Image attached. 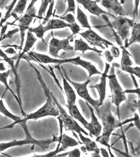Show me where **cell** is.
<instances>
[{
    "instance_id": "44dd1931",
    "label": "cell",
    "mask_w": 140,
    "mask_h": 157,
    "mask_svg": "<svg viewBox=\"0 0 140 157\" xmlns=\"http://www.w3.org/2000/svg\"><path fill=\"white\" fill-rule=\"evenodd\" d=\"M74 50L75 52L80 51L83 54H84L85 52L87 50H90L97 52V54L101 55V54L103 53V51L99 50L95 48H92L88 45V44L85 42L81 38H80L78 39H75V45H74Z\"/></svg>"
},
{
    "instance_id": "83f0119b",
    "label": "cell",
    "mask_w": 140,
    "mask_h": 157,
    "mask_svg": "<svg viewBox=\"0 0 140 157\" xmlns=\"http://www.w3.org/2000/svg\"><path fill=\"white\" fill-rule=\"evenodd\" d=\"M0 113H2L4 116H6V117L10 118L11 120L15 121L14 123L12 125H14L16 124L19 123L20 121L22 120V118L20 116H16L13 114V113L10 112L6 108V106L4 105L3 101L0 99Z\"/></svg>"
},
{
    "instance_id": "7402d4cb",
    "label": "cell",
    "mask_w": 140,
    "mask_h": 157,
    "mask_svg": "<svg viewBox=\"0 0 140 157\" xmlns=\"http://www.w3.org/2000/svg\"><path fill=\"white\" fill-rule=\"evenodd\" d=\"M45 25L44 28L46 32L54 29L69 28L70 26V24L67 23L60 19L49 20Z\"/></svg>"
},
{
    "instance_id": "ee69618b",
    "label": "cell",
    "mask_w": 140,
    "mask_h": 157,
    "mask_svg": "<svg viewBox=\"0 0 140 157\" xmlns=\"http://www.w3.org/2000/svg\"><path fill=\"white\" fill-rule=\"evenodd\" d=\"M140 4V0H135L134 7V17H138V6Z\"/></svg>"
},
{
    "instance_id": "3957f363",
    "label": "cell",
    "mask_w": 140,
    "mask_h": 157,
    "mask_svg": "<svg viewBox=\"0 0 140 157\" xmlns=\"http://www.w3.org/2000/svg\"><path fill=\"white\" fill-rule=\"evenodd\" d=\"M24 130L26 135V137L23 140H16L15 139L13 141L7 142V143H0V152L5 151L7 149L14 147L15 146H22L26 145H36L40 147L43 150L49 149L50 145L55 142H58L59 138L58 137L52 136V138L46 139V140H36L33 137L30 132H29V129L27 127L26 121H20L19 122Z\"/></svg>"
},
{
    "instance_id": "f6af8a7d",
    "label": "cell",
    "mask_w": 140,
    "mask_h": 157,
    "mask_svg": "<svg viewBox=\"0 0 140 157\" xmlns=\"http://www.w3.org/2000/svg\"><path fill=\"white\" fill-rule=\"evenodd\" d=\"M134 117L133 118V121H134L135 125L138 128V130H140V118H139V116L137 114V112L134 113Z\"/></svg>"
},
{
    "instance_id": "d6986e66",
    "label": "cell",
    "mask_w": 140,
    "mask_h": 157,
    "mask_svg": "<svg viewBox=\"0 0 140 157\" xmlns=\"http://www.w3.org/2000/svg\"><path fill=\"white\" fill-rule=\"evenodd\" d=\"M72 64H75L76 66H80L83 68L86 69L89 73V78H90L92 76L95 75H101L102 73L97 69L95 66L92 64V63L89 61L84 60L81 59L80 57H76V60L74 62H72Z\"/></svg>"
},
{
    "instance_id": "db71d44e",
    "label": "cell",
    "mask_w": 140,
    "mask_h": 157,
    "mask_svg": "<svg viewBox=\"0 0 140 157\" xmlns=\"http://www.w3.org/2000/svg\"><path fill=\"white\" fill-rule=\"evenodd\" d=\"M49 2H50H50H52V0H49Z\"/></svg>"
},
{
    "instance_id": "b9f144b4",
    "label": "cell",
    "mask_w": 140,
    "mask_h": 157,
    "mask_svg": "<svg viewBox=\"0 0 140 157\" xmlns=\"http://www.w3.org/2000/svg\"><path fill=\"white\" fill-rule=\"evenodd\" d=\"M111 53L113 56L114 58H118L120 55V52L119 49L115 46V45H113L112 46H111Z\"/></svg>"
},
{
    "instance_id": "ba28073f",
    "label": "cell",
    "mask_w": 140,
    "mask_h": 157,
    "mask_svg": "<svg viewBox=\"0 0 140 157\" xmlns=\"http://www.w3.org/2000/svg\"><path fill=\"white\" fill-rule=\"evenodd\" d=\"M74 36L71 35L67 38L59 40L52 37L49 43V54L55 58H60L59 52L63 50L64 52L74 50V47L70 45V43L72 41Z\"/></svg>"
},
{
    "instance_id": "ffe728a7",
    "label": "cell",
    "mask_w": 140,
    "mask_h": 157,
    "mask_svg": "<svg viewBox=\"0 0 140 157\" xmlns=\"http://www.w3.org/2000/svg\"><path fill=\"white\" fill-rule=\"evenodd\" d=\"M37 40V39L34 36L32 33H31V32L28 30L27 32V37L26 39L25 46L23 49V52L20 55H18V58L17 59V62L15 64V68H18L20 60L22 59L26 53L29 52V51L31 50V49L32 48L36 43Z\"/></svg>"
},
{
    "instance_id": "30bf717a",
    "label": "cell",
    "mask_w": 140,
    "mask_h": 157,
    "mask_svg": "<svg viewBox=\"0 0 140 157\" xmlns=\"http://www.w3.org/2000/svg\"><path fill=\"white\" fill-rule=\"evenodd\" d=\"M36 9L35 6L31 8L30 9L26 10V12L19 20L18 27L21 33V45L20 48L22 49L25 40V32L28 30L29 25L31 24L34 18H36Z\"/></svg>"
},
{
    "instance_id": "f1b7e54d",
    "label": "cell",
    "mask_w": 140,
    "mask_h": 157,
    "mask_svg": "<svg viewBox=\"0 0 140 157\" xmlns=\"http://www.w3.org/2000/svg\"><path fill=\"white\" fill-rule=\"evenodd\" d=\"M126 107L133 113L137 112V110L140 109V98L137 100L134 96L131 97L130 95L129 96L128 99L126 98Z\"/></svg>"
},
{
    "instance_id": "681fc988",
    "label": "cell",
    "mask_w": 140,
    "mask_h": 157,
    "mask_svg": "<svg viewBox=\"0 0 140 157\" xmlns=\"http://www.w3.org/2000/svg\"><path fill=\"white\" fill-rule=\"evenodd\" d=\"M91 156L94 157H100V149L99 148H97L94 151H93V153L91 154Z\"/></svg>"
},
{
    "instance_id": "7bdbcfd3",
    "label": "cell",
    "mask_w": 140,
    "mask_h": 157,
    "mask_svg": "<svg viewBox=\"0 0 140 157\" xmlns=\"http://www.w3.org/2000/svg\"><path fill=\"white\" fill-rule=\"evenodd\" d=\"M103 56L106 58V60L108 61V63H111L114 59L113 56H112L111 52L109 50H106V52H104Z\"/></svg>"
},
{
    "instance_id": "6da1fadb",
    "label": "cell",
    "mask_w": 140,
    "mask_h": 157,
    "mask_svg": "<svg viewBox=\"0 0 140 157\" xmlns=\"http://www.w3.org/2000/svg\"><path fill=\"white\" fill-rule=\"evenodd\" d=\"M111 102L109 97L104 100L103 104L95 110L99 119L103 124V134L96 138L95 140L107 147L111 154L110 139L113 131L124 125L123 122L117 120L111 111Z\"/></svg>"
},
{
    "instance_id": "cb8c5ba5",
    "label": "cell",
    "mask_w": 140,
    "mask_h": 157,
    "mask_svg": "<svg viewBox=\"0 0 140 157\" xmlns=\"http://www.w3.org/2000/svg\"><path fill=\"white\" fill-rule=\"evenodd\" d=\"M11 72H12V70L11 69L8 70L6 71L2 72H0V82L2 83L4 85L6 88V90H9L10 91L11 93H12L13 95H14L15 98L17 100V101L18 102V104L20 105V107L21 109V111H22V114L24 116H25V113L24 112L23 108H22V104H21L18 99V96H16V95L15 94L14 92L11 89V88L9 84H8V82H7V79L10 77V75H11Z\"/></svg>"
},
{
    "instance_id": "74e56055",
    "label": "cell",
    "mask_w": 140,
    "mask_h": 157,
    "mask_svg": "<svg viewBox=\"0 0 140 157\" xmlns=\"http://www.w3.org/2000/svg\"><path fill=\"white\" fill-rule=\"evenodd\" d=\"M54 3H55V1L52 0V2H50L49 4V10L47 12L45 18H44V21L42 23L43 25H45L46 24L47 22L48 21L50 17L52 16V10H53V7H54Z\"/></svg>"
},
{
    "instance_id": "c3c4849f",
    "label": "cell",
    "mask_w": 140,
    "mask_h": 157,
    "mask_svg": "<svg viewBox=\"0 0 140 157\" xmlns=\"http://www.w3.org/2000/svg\"><path fill=\"white\" fill-rule=\"evenodd\" d=\"M100 153H101L102 156L103 157H109V154L108 153V152L107 151L106 149L103 148H100Z\"/></svg>"
},
{
    "instance_id": "1f68e13d",
    "label": "cell",
    "mask_w": 140,
    "mask_h": 157,
    "mask_svg": "<svg viewBox=\"0 0 140 157\" xmlns=\"http://www.w3.org/2000/svg\"><path fill=\"white\" fill-rule=\"evenodd\" d=\"M32 33L36 35L37 37L41 39L44 41V36L45 33L46 32L45 30V28L42 24H41L36 27H29L28 30Z\"/></svg>"
},
{
    "instance_id": "7c38bea8",
    "label": "cell",
    "mask_w": 140,
    "mask_h": 157,
    "mask_svg": "<svg viewBox=\"0 0 140 157\" xmlns=\"http://www.w3.org/2000/svg\"><path fill=\"white\" fill-rule=\"evenodd\" d=\"M87 105L88 106V108L90 109L91 115V120L90 123H88V126H87V130L89 132V136L91 137H98L100 136L103 126L100 123L98 118L95 116V112H94V109L89 104L86 102Z\"/></svg>"
},
{
    "instance_id": "9a60e30c",
    "label": "cell",
    "mask_w": 140,
    "mask_h": 157,
    "mask_svg": "<svg viewBox=\"0 0 140 157\" xmlns=\"http://www.w3.org/2000/svg\"><path fill=\"white\" fill-rule=\"evenodd\" d=\"M110 69V65L108 63H106V66L103 73H102L100 78V82L98 84L94 86H89V88H95L97 90L99 95L100 106L103 104V102L106 99V86H107V78L108 73Z\"/></svg>"
},
{
    "instance_id": "603a6c76",
    "label": "cell",
    "mask_w": 140,
    "mask_h": 157,
    "mask_svg": "<svg viewBox=\"0 0 140 157\" xmlns=\"http://www.w3.org/2000/svg\"><path fill=\"white\" fill-rule=\"evenodd\" d=\"M66 106L67 107V109H68L69 115L70 116L75 120L79 121L86 128L87 126H88V122L81 115V113L80 112L79 109H78L76 105L75 104L72 105H68L67 104L66 105Z\"/></svg>"
},
{
    "instance_id": "bcb514c9",
    "label": "cell",
    "mask_w": 140,
    "mask_h": 157,
    "mask_svg": "<svg viewBox=\"0 0 140 157\" xmlns=\"http://www.w3.org/2000/svg\"><path fill=\"white\" fill-rule=\"evenodd\" d=\"M7 27H8V25H7V24H6L5 25H3L1 28V33H0V39L2 38V37L4 36V35L6 34Z\"/></svg>"
},
{
    "instance_id": "9c48e42d",
    "label": "cell",
    "mask_w": 140,
    "mask_h": 157,
    "mask_svg": "<svg viewBox=\"0 0 140 157\" xmlns=\"http://www.w3.org/2000/svg\"><path fill=\"white\" fill-rule=\"evenodd\" d=\"M80 35L84 38L90 45L94 47H98L103 49L108 48L109 46H112L113 43L103 38L94 32L92 29H88L84 32L79 33Z\"/></svg>"
},
{
    "instance_id": "7a4b0ae2",
    "label": "cell",
    "mask_w": 140,
    "mask_h": 157,
    "mask_svg": "<svg viewBox=\"0 0 140 157\" xmlns=\"http://www.w3.org/2000/svg\"><path fill=\"white\" fill-rule=\"evenodd\" d=\"M33 67L36 72L38 80L40 81L42 87L43 88L44 93L46 98V102L45 104L40 109H38L37 111H35V112L31 113L29 114L25 115L24 116L25 117L24 119H22V121H27L29 120H37L46 116H54L56 117H58L59 116V111L54 102V100L52 99V97L51 96L52 92L47 87L40 72L38 71V70L35 68L33 66Z\"/></svg>"
},
{
    "instance_id": "f546056e",
    "label": "cell",
    "mask_w": 140,
    "mask_h": 157,
    "mask_svg": "<svg viewBox=\"0 0 140 157\" xmlns=\"http://www.w3.org/2000/svg\"><path fill=\"white\" fill-rule=\"evenodd\" d=\"M77 19L78 21H79V23L80 24L82 27L87 29H91L90 24L88 21V17L81 10L78 5L77 6Z\"/></svg>"
},
{
    "instance_id": "e0dca14e",
    "label": "cell",
    "mask_w": 140,
    "mask_h": 157,
    "mask_svg": "<svg viewBox=\"0 0 140 157\" xmlns=\"http://www.w3.org/2000/svg\"><path fill=\"white\" fill-rule=\"evenodd\" d=\"M101 5L118 16H125L126 13L119 0H100Z\"/></svg>"
},
{
    "instance_id": "f907efd6",
    "label": "cell",
    "mask_w": 140,
    "mask_h": 157,
    "mask_svg": "<svg viewBox=\"0 0 140 157\" xmlns=\"http://www.w3.org/2000/svg\"><path fill=\"white\" fill-rule=\"evenodd\" d=\"M38 0H31V2L29 4V6H28V7H27V10L30 9L31 8L33 7V6H34V4H35L37 1Z\"/></svg>"
},
{
    "instance_id": "2e32d148",
    "label": "cell",
    "mask_w": 140,
    "mask_h": 157,
    "mask_svg": "<svg viewBox=\"0 0 140 157\" xmlns=\"http://www.w3.org/2000/svg\"><path fill=\"white\" fill-rule=\"evenodd\" d=\"M18 56H15L13 57L10 58L7 56V54L5 53L3 50L0 48V56L4 60L9 64L10 66L11 67V70L12 72L14 75L15 80H16V86H17V91H18V97L19 101L21 104H22L21 102V95H20V81H19V78H18V72L16 70V68H15V61L17 60L18 58Z\"/></svg>"
},
{
    "instance_id": "4316f807",
    "label": "cell",
    "mask_w": 140,
    "mask_h": 157,
    "mask_svg": "<svg viewBox=\"0 0 140 157\" xmlns=\"http://www.w3.org/2000/svg\"><path fill=\"white\" fill-rule=\"evenodd\" d=\"M80 139L81 140L82 144L84 145V148L87 151L93 152L98 148L95 141H92L90 138L86 137L85 136L83 135L82 132L78 133Z\"/></svg>"
},
{
    "instance_id": "f5cc1de1",
    "label": "cell",
    "mask_w": 140,
    "mask_h": 157,
    "mask_svg": "<svg viewBox=\"0 0 140 157\" xmlns=\"http://www.w3.org/2000/svg\"><path fill=\"white\" fill-rule=\"evenodd\" d=\"M3 17V16H2V13H1V12H0V19L1 18H2Z\"/></svg>"
},
{
    "instance_id": "52a82bcc",
    "label": "cell",
    "mask_w": 140,
    "mask_h": 157,
    "mask_svg": "<svg viewBox=\"0 0 140 157\" xmlns=\"http://www.w3.org/2000/svg\"><path fill=\"white\" fill-rule=\"evenodd\" d=\"M115 20L110 23L112 28L117 30V34L122 41L128 39L130 36V30L135 23L125 16H115Z\"/></svg>"
},
{
    "instance_id": "ab89813d",
    "label": "cell",
    "mask_w": 140,
    "mask_h": 157,
    "mask_svg": "<svg viewBox=\"0 0 140 157\" xmlns=\"http://www.w3.org/2000/svg\"><path fill=\"white\" fill-rule=\"evenodd\" d=\"M69 29H70V30H72V35L73 36H74L76 34H79L80 31L81 30L80 27L76 22L70 24Z\"/></svg>"
},
{
    "instance_id": "4dcf8cb0",
    "label": "cell",
    "mask_w": 140,
    "mask_h": 157,
    "mask_svg": "<svg viewBox=\"0 0 140 157\" xmlns=\"http://www.w3.org/2000/svg\"><path fill=\"white\" fill-rule=\"evenodd\" d=\"M29 0H18V3L14 8L10 16H16L17 14L22 15L23 14Z\"/></svg>"
},
{
    "instance_id": "d6a6232c",
    "label": "cell",
    "mask_w": 140,
    "mask_h": 157,
    "mask_svg": "<svg viewBox=\"0 0 140 157\" xmlns=\"http://www.w3.org/2000/svg\"><path fill=\"white\" fill-rule=\"evenodd\" d=\"M50 2L49 0H41V4L40 6L39 11L38 12V15L36 18H39L40 20L43 18V16L45 15L47 8Z\"/></svg>"
},
{
    "instance_id": "d4e9b609",
    "label": "cell",
    "mask_w": 140,
    "mask_h": 157,
    "mask_svg": "<svg viewBox=\"0 0 140 157\" xmlns=\"http://www.w3.org/2000/svg\"><path fill=\"white\" fill-rule=\"evenodd\" d=\"M131 37L128 40L125 41L124 46L127 48L130 45L135 43H140V24L135 23L133 25Z\"/></svg>"
},
{
    "instance_id": "8fae6325",
    "label": "cell",
    "mask_w": 140,
    "mask_h": 157,
    "mask_svg": "<svg viewBox=\"0 0 140 157\" xmlns=\"http://www.w3.org/2000/svg\"><path fill=\"white\" fill-rule=\"evenodd\" d=\"M76 1L78 4L83 6L84 9L95 16L100 17L101 15H108L113 17L115 16L111 13L107 12L99 7L97 3L100 2V0H76Z\"/></svg>"
},
{
    "instance_id": "8d00e7d4",
    "label": "cell",
    "mask_w": 140,
    "mask_h": 157,
    "mask_svg": "<svg viewBox=\"0 0 140 157\" xmlns=\"http://www.w3.org/2000/svg\"><path fill=\"white\" fill-rule=\"evenodd\" d=\"M67 2L68 3V7L66 11L63 15H64L70 12L72 13L74 15L75 14L76 5L75 0H67Z\"/></svg>"
},
{
    "instance_id": "5bb4252c",
    "label": "cell",
    "mask_w": 140,
    "mask_h": 157,
    "mask_svg": "<svg viewBox=\"0 0 140 157\" xmlns=\"http://www.w3.org/2000/svg\"><path fill=\"white\" fill-rule=\"evenodd\" d=\"M29 55L32 56L33 58L36 59L38 63H41L43 64L48 63H55V64H61L65 63H71L74 62L76 60V58L70 59H60L57 58H53L50 57L49 56L39 54L34 52H28Z\"/></svg>"
},
{
    "instance_id": "836d02e7",
    "label": "cell",
    "mask_w": 140,
    "mask_h": 157,
    "mask_svg": "<svg viewBox=\"0 0 140 157\" xmlns=\"http://www.w3.org/2000/svg\"><path fill=\"white\" fill-rule=\"evenodd\" d=\"M18 1V0H13V2H12V3H11V4H10V6H9L8 10H7V12L6 13L5 16L2 17V19L1 20V21H0V29H1L2 26L3 25V24L7 21V19L10 18V17L11 16H10L11 12H12V11L13 9H14L15 5V4H16Z\"/></svg>"
},
{
    "instance_id": "277c9868",
    "label": "cell",
    "mask_w": 140,
    "mask_h": 157,
    "mask_svg": "<svg viewBox=\"0 0 140 157\" xmlns=\"http://www.w3.org/2000/svg\"><path fill=\"white\" fill-rule=\"evenodd\" d=\"M109 80V85L111 91V102L117 107V114L118 120L121 121L120 104L126 100V94L122 89L115 73L107 75Z\"/></svg>"
},
{
    "instance_id": "8992f818",
    "label": "cell",
    "mask_w": 140,
    "mask_h": 157,
    "mask_svg": "<svg viewBox=\"0 0 140 157\" xmlns=\"http://www.w3.org/2000/svg\"><path fill=\"white\" fill-rule=\"evenodd\" d=\"M61 69L62 70L61 71L63 72L64 77L66 78L67 80L70 83V84H72V86H74L75 89L76 90L78 95L80 98L84 99L86 101V102L89 104L90 105L95 109V111L98 108V107L100 106V101L99 100H95L92 98L89 93L87 86L91 82L90 78H88V80L86 82H84L83 83L75 82V81L72 80L69 78L68 75L67 74L66 72L63 67H61Z\"/></svg>"
},
{
    "instance_id": "816d5d0a",
    "label": "cell",
    "mask_w": 140,
    "mask_h": 157,
    "mask_svg": "<svg viewBox=\"0 0 140 157\" xmlns=\"http://www.w3.org/2000/svg\"><path fill=\"white\" fill-rule=\"evenodd\" d=\"M6 69L4 63H0V72L6 71Z\"/></svg>"
},
{
    "instance_id": "5b68a950",
    "label": "cell",
    "mask_w": 140,
    "mask_h": 157,
    "mask_svg": "<svg viewBox=\"0 0 140 157\" xmlns=\"http://www.w3.org/2000/svg\"><path fill=\"white\" fill-rule=\"evenodd\" d=\"M51 96L59 111V116H58L57 118H59L62 121L63 128L65 129V131H71L72 132H75L78 134L79 132H82L85 135L89 136V133L83 129L70 115L68 114L65 109L58 102L57 100L52 93H51Z\"/></svg>"
},
{
    "instance_id": "e575fe53",
    "label": "cell",
    "mask_w": 140,
    "mask_h": 157,
    "mask_svg": "<svg viewBox=\"0 0 140 157\" xmlns=\"http://www.w3.org/2000/svg\"><path fill=\"white\" fill-rule=\"evenodd\" d=\"M55 16L59 18V19L63 20L67 23L69 24H72L76 22L75 16L71 13H67V14L64 15H61V16L55 15Z\"/></svg>"
},
{
    "instance_id": "ac0fdd59",
    "label": "cell",
    "mask_w": 140,
    "mask_h": 157,
    "mask_svg": "<svg viewBox=\"0 0 140 157\" xmlns=\"http://www.w3.org/2000/svg\"><path fill=\"white\" fill-rule=\"evenodd\" d=\"M59 71L61 74L63 82V89L65 91V94L66 95L67 100V105H72L76 104V94L73 88L70 86V83L67 80L66 78L64 77L63 72L60 70V68H59Z\"/></svg>"
},
{
    "instance_id": "4fadbf2b",
    "label": "cell",
    "mask_w": 140,
    "mask_h": 157,
    "mask_svg": "<svg viewBox=\"0 0 140 157\" xmlns=\"http://www.w3.org/2000/svg\"><path fill=\"white\" fill-rule=\"evenodd\" d=\"M57 119L59 121L60 132V136L58 137L59 140L58 141V143H60V144L59 148L60 152L66 150L69 147L77 146L79 144H80V143H79V141H77L74 138L70 137V136H68L66 134L63 133L64 128H63V123L59 118H57Z\"/></svg>"
},
{
    "instance_id": "f35d334b",
    "label": "cell",
    "mask_w": 140,
    "mask_h": 157,
    "mask_svg": "<svg viewBox=\"0 0 140 157\" xmlns=\"http://www.w3.org/2000/svg\"><path fill=\"white\" fill-rule=\"evenodd\" d=\"M20 32V29L18 28H16V29H12V30H9L6 34L4 35V36L2 37V38L0 39V41L3 40L4 39H7V38H12L13 36L15 34H16L17 33Z\"/></svg>"
},
{
    "instance_id": "484cf974",
    "label": "cell",
    "mask_w": 140,
    "mask_h": 157,
    "mask_svg": "<svg viewBox=\"0 0 140 157\" xmlns=\"http://www.w3.org/2000/svg\"><path fill=\"white\" fill-rule=\"evenodd\" d=\"M120 48L122 49V58L120 66L121 69L132 66L133 62L130 59V57H132V56L130 54L124 46L121 45Z\"/></svg>"
},
{
    "instance_id": "7dc6e473",
    "label": "cell",
    "mask_w": 140,
    "mask_h": 157,
    "mask_svg": "<svg viewBox=\"0 0 140 157\" xmlns=\"http://www.w3.org/2000/svg\"><path fill=\"white\" fill-rule=\"evenodd\" d=\"M5 53L9 55H15L17 54V52L12 47H9L5 50Z\"/></svg>"
},
{
    "instance_id": "60d3db41",
    "label": "cell",
    "mask_w": 140,
    "mask_h": 157,
    "mask_svg": "<svg viewBox=\"0 0 140 157\" xmlns=\"http://www.w3.org/2000/svg\"><path fill=\"white\" fill-rule=\"evenodd\" d=\"M68 152V157H79L81 155V152L78 148H76L74 150H71Z\"/></svg>"
},
{
    "instance_id": "d590c367",
    "label": "cell",
    "mask_w": 140,
    "mask_h": 157,
    "mask_svg": "<svg viewBox=\"0 0 140 157\" xmlns=\"http://www.w3.org/2000/svg\"><path fill=\"white\" fill-rule=\"evenodd\" d=\"M121 69L123 71H126L131 74V75H136L137 77H138V78H140V68L139 67H129L126 68H122Z\"/></svg>"
}]
</instances>
